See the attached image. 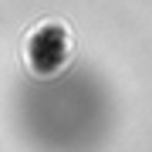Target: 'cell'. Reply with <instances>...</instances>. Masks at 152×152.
Segmentation results:
<instances>
[{
  "label": "cell",
  "instance_id": "cell-1",
  "mask_svg": "<svg viewBox=\"0 0 152 152\" xmlns=\"http://www.w3.org/2000/svg\"><path fill=\"white\" fill-rule=\"evenodd\" d=\"M20 115L41 145H88L102 135L108 105L95 75L61 68L34 81Z\"/></svg>",
  "mask_w": 152,
  "mask_h": 152
}]
</instances>
